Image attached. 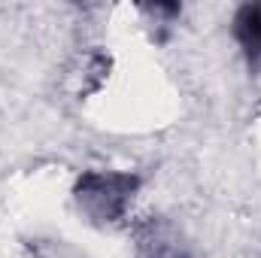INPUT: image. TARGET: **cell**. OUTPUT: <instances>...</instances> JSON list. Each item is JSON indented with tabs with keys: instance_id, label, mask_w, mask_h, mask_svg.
<instances>
[{
	"instance_id": "cell-1",
	"label": "cell",
	"mask_w": 261,
	"mask_h": 258,
	"mask_svg": "<svg viewBox=\"0 0 261 258\" xmlns=\"http://www.w3.org/2000/svg\"><path fill=\"white\" fill-rule=\"evenodd\" d=\"M137 189V176L130 173H103V170H91L76 183V200L79 207L97 219V222H116L125 207L128 197Z\"/></svg>"
},
{
	"instance_id": "cell-2",
	"label": "cell",
	"mask_w": 261,
	"mask_h": 258,
	"mask_svg": "<svg viewBox=\"0 0 261 258\" xmlns=\"http://www.w3.org/2000/svg\"><path fill=\"white\" fill-rule=\"evenodd\" d=\"M234 37L243 46L246 58L261 64V3H246L234 15Z\"/></svg>"
}]
</instances>
